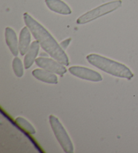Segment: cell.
I'll return each instance as SVG.
<instances>
[{
  "instance_id": "8",
  "label": "cell",
  "mask_w": 138,
  "mask_h": 153,
  "mask_svg": "<svg viewBox=\"0 0 138 153\" xmlns=\"http://www.w3.org/2000/svg\"><path fill=\"white\" fill-rule=\"evenodd\" d=\"M45 4L52 12L62 15H70L71 10L68 5L62 0H45Z\"/></svg>"
},
{
  "instance_id": "11",
  "label": "cell",
  "mask_w": 138,
  "mask_h": 153,
  "mask_svg": "<svg viewBox=\"0 0 138 153\" xmlns=\"http://www.w3.org/2000/svg\"><path fill=\"white\" fill-rule=\"evenodd\" d=\"M30 33V30L27 26H24L20 33L19 41H19V51L22 56L26 55L31 45Z\"/></svg>"
},
{
  "instance_id": "7",
  "label": "cell",
  "mask_w": 138,
  "mask_h": 153,
  "mask_svg": "<svg viewBox=\"0 0 138 153\" xmlns=\"http://www.w3.org/2000/svg\"><path fill=\"white\" fill-rule=\"evenodd\" d=\"M5 39L7 47H9L13 55L17 57L19 51V41L15 31L10 27H7L5 30Z\"/></svg>"
},
{
  "instance_id": "12",
  "label": "cell",
  "mask_w": 138,
  "mask_h": 153,
  "mask_svg": "<svg viewBox=\"0 0 138 153\" xmlns=\"http://www.w3.org/2000/svg\"><path fill=\"white\" fill-rule=\"evenodd\" d=\"M15 121L20 128H22L26 132H28L30 134H36V130L33 127V126L28 121L26 120V119L22 117H18L15 120Z\"/></svg>"
},
{
  "instance_id": "10",
  "label": "cell",
  "mask_w": 138,
  "mask_h": 153,
  "mask_svg": "<svg viewBox=\"0 0 138 153\" xmlns=\"http://www.w3.org/2000/svg\"><path fill=\"white\" fill-rule=\"evenodd\" d=\"M32 74L37 80L45 83L52 84L58 83V78L55 74L44 69H35L33 71Z\"/></svg>"
},
{
  "instance_id": "3",
  "label": "cell",
  "mask_w": 138,
  "mask_h": 153,
  "mask_svg": "<svg viewBox=\"0 0 138 153\" xmlns=\"http://www.w3.org/2000/svg\"><path fill=\"white\" fill-rule=\"evenodd\" d=\"M122 6L121 0H115L100 5L95 8L85 13L76 20L78 25H85L100 17L115 11Z\"/></svg>"
},
{
  "instance_id": "6",
  "label": "cell",
  "mask_w": 138,
  "mask_h": 153,
  "mask_svg": "<svg viewBox=\"0 0 138 153\" xmlns=\"http://www.w3.org/2000/svg\"><path fill=\"white\" fill-rule=\"evenodd\" d=\"M69 72L71 74L78 77L82 80L95 82H101L102 80V76L96 71L90 68L82 66H71L69 68Z\"/></svg>"
},
{
  "instance_id": "14",
  "label": "cell",
  "mask_w": 138,
  "mask_h": 153,
  "mask_svg": "<svg viewBox=\"0 0 138 153\" xmlns=\"http://www.w3.org/2000/svg\"><path fill=\"white\" fill-rule=\"evenodd\" d=\"M71 41V38H68L67 39H65V40L63 41L62 42H61V43H60V46L62 47V48L63 49L65 50L66 49L68 48V47L69 46V45L70 44Z\"/></svg>"
},
{
  "instance_id": "5",
  "label": "cell",
  "mask_w": 138,
  "mask_h": 153,
  "mask_svg": "<svg viewBox=\"0 0 138 153\" xmlns=\"http://www.w3.org/2000/svg\"><path fill=\"white\" fill-rule=\"evenodd\" d=\"M35 63L39 68L54 73L55 74L63 76L67 72V69L64 65L62 64L57 60L51 59V58L44 57L36 58Z\"/></svg>"
},
{
  "instance_id": "2",
  "label": "cell",
  "mask_w": 138,
  "mask_h": 153,
  "mask_svg": "<svg viewBox=\"0 0 138 153\" xmlns=\"http://www.w3.org/2000/svg\"><path fill=\"white\" fill-rule=\"evenodd\" d=\"M86 59L90 64L114 76L131 80L134 74L129 68L120 62H116L102 55L92 53L87 55Z\"/></svg>"
},
{
  "instance_id": "4",
  "label": "cell",
  "mask_w": 138,
  "mask_h": 153,
  "mask_svg": "<svg viewBox=\"0 0 138 153\" xmlns=\"http://www.w3.org/2000/svg\"><path fill=\"white\" fill-rule=\"evenodd\" d=\"M49 120L54 135L63 151L66 153H73L74 152L73 142L60 121L57 117L53 115L49 116Z\"/></svg>"
},
{
  "instance_id": "13",
  "label": "cell",
  "mask_w": 138,
  "mask_h": 153,
  "mask_svg": "<svg viewBox=\"0 0 138 153\" xmlns=\"http://www.w3.org/2000/svg\"><path fill=\"white\" fill-rule=\"evenodd\" d=\"M12 68L15 75L18 78L22 77L24 75L23 64L19 57H16L12 62Z\"/></svg>"
},
{
  "instance_id": "9",
  "label": "cell",
  "mask_w": 138,
  "mask_h": 153,
  "mask_svg": "<svg viewBox=\"0 0 138 153\" xmlns=\"http://www.w3.org/2000/svg\"><path fill=\"white\" fill-rule=\"evenodd\" d=\"M40 46L41 45L37 41H34L31 43L24 59V65L25 69H29L36 61L39 52Z\"/></svg>"
},
{
  "instance_id": "1",
  "label": "cell",
  "mask_w": 138,
  "mask_h": 153,
  "mask_svg": "<svg viewBox=\"0 0 138 153\" xmlns=\"http://www.w3.org/2000/svg\"><path fill=\"white\" fill-rule=\"evenodd\" d=\"M23 18L26 26L30 30L36 41L39 42L42 49L54 59L68 66L70 65L68 56L49 31L28 13H24Z\"/></svg>"
}]
</instances>
